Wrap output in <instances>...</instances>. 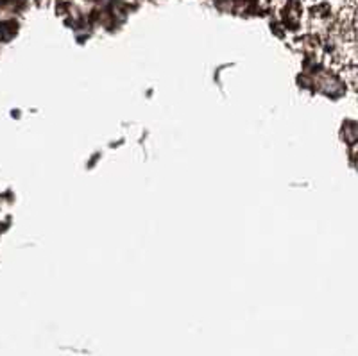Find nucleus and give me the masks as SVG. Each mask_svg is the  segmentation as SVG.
Returning <instances> with one entry per match:
<instances>
[{
	"mask_svg": "<svg viewBox=\"0 0 358 356\" xmlns=\"http://www.w3.org/2000/svg\"><path fill=\"white\" fill-rule=\"evenodd\" d=\"M338 34L358 49V0H350L338 15Z\"/></svg>",
	"mask_w": 358,
	"mask_h": 356,
	"instance_id": "1",
	"label": "nucleus"
}]
</instances>
